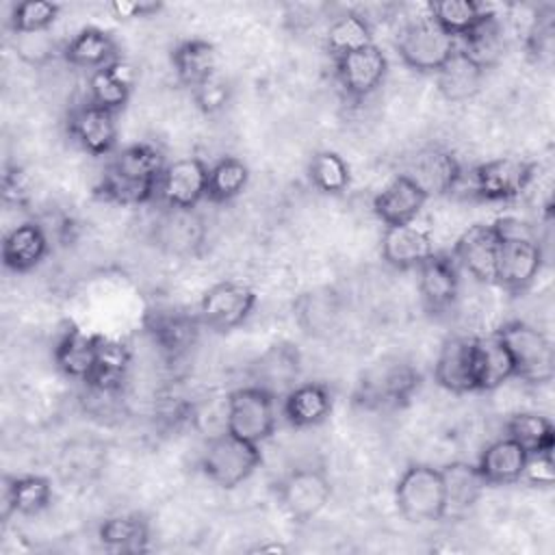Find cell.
Segmentation results:
<instances>
[{
	"label": "cell",
	"instance_id": "1",
	"mask_svg": "<svg viewBox=\"0 0 555 555\" xmlns=\"http://www.w3.org/2000/svg\"><path fill=\"white\" fill-rule=\"evenodd\" d=\"M165 169L163 154L150 143H134L117 152L106 165L98 193L115 204L139 206L158 193Z\"/></svg>",
	"mask_w": 555,
	"mask_h": 555
},
{
	"label": "cell",
	"instance_id": "2",
	"mask_svg": "<svg viewBox=\"0 0 555 555\" xmlns=\"http://www.w3.org/2000/svg\"><path fill=\"white\" fill-rule=\"evenodd\" d=\"M499 232V254L494 282L509 291H527L542 269V247L533 236L531 228L514 217L494 221Z\"/></svg>",
	"mask_w": 555,
	"mask_h": 555
},
{
	"label": "cell",
	"instance_id": "3",
	"mask_svg": "<svg viewBox=\"0 0 555 555\" xmlns=\"http://www.w3.org/2000/svg\"><path fill=\"white\" fill-rule=\"evenodd\" d=\"M421 386L418 371L399 358H384L369 366L356 388V403L366 410L403 408Z\"/></svg>",
	"mask_w": 555,
	"mask_h": 555
},
{
	"label": "cell",
	"instance_id": "4",
	"mask_svg": "<svg viewBox=\"0 0 555 555\" xmlns=\"http://www.w3.org/2000/svg\"><path fill=\"white\" fill-rule=\"evenodd\" d=\"M399 514L412 525L436 522L447 516V496L440 468L429 464H410L395 486Z\"/></svg>",
	"mask_w": 555,
	"mask_h": 555
},
{
	"label": "cell",
	"instance_id": "5",
	"mask_svg": "<svg viewBox=\"0 0 555 555\" xmlns=\"http://www.w3.org/2000/svg\"><path fill=\"white\" fill-rule=\"evenodd\" d=\"M260 464V444L247 442L225 429L208 440L199 468L215 486L232 490L249 479Z\"/></svg>",
	"mask_w": 555,
	"mask_h": 555
},
{
	"label": "cell",
	"instance_id": "6",
	"mask_svg": "<svg viewBox=\"0 0 555 555\" xmlns=\"http://www.w3.org/2000/svg\"><path fill=\"white\" fill-rule=\"evenodd\" d=\"M494 334L512 356L514 377L531 384H544L553 377V347L544 332L522 321H509Z\"/></svg>",
	"mask_w": 555,
	"mask_h": 555
},
{
	"label": "cell",
	"instance_id": "7",
	"mask_svg": "<svg viewBox=\"0 0 555 555\" xmlns=\"http://www.w3.org/2000/svg\"><path fill=\"white\" fill-rule=\"evenodd\" d=\"M397 52L408 67L425 74H436L457 52V39L444 33L427 15L410 22L401 30L397 39Z\"/></svg>",
	"mask_w": 555,
	"mask_h": 555
},
{
	"label": "cell",
	"instance_id": "8",
	"mask_svg": "<svg viewBox=\"0 0 555 555\" xmlns=\"http://www.w3.org/2000/svg\"><path fill=\"white\" fill-rule=\"evenodd\" d=\"M225 429L247 442L260 444L275 429V399L258 386H243L228 395Z\"/></svg>",
	"mask_w": 555,
	"mask_h": 555
},
{
	"label": "cell",
	"instance_id": "9",
	"mask_svg": "<svg viewBox=\"0 0 555 555\" xmlns=\"http://www.w3.org/2000/svg\"><path fill=\"white\" fill-rule=\"evenodd\" d=\"M278 499L288 518L308 522L327 507L332 499V481L323 468L301 466L291 470L278 483Z\"/></svg>",
	"mask_w": 555,
	"mask_h": 555
},
{
	"label": "cell",
	"instance_id": "10",
	"mask_svg": "<svg viewBox=\"0 0 555 555\" xmlns=\"http://www.w3.org/2000/svg\"><path fill=\"white\" fill-rule=\"evenodd\" d=\"M256 293L243 282L223 280L212 284L199 299L197 319L215 332H230L247 321L256 308Z\"/></svg>",
	"mask_w": 555,
	"mask_h": 555
},
{
	"label": "cell",
	"instance_id": "11",
	"mask_svg": "<svg viewBox=\"0 0 555 555\" xmlns=\"http://www.w3.org/2000/svg\"><path fill=\"white\" fill-rule=\"evenodd\" d=\"M538 165L520 156H499L477 165L470 171L473 193L488 202L518 197L533 180Z\"/></svg>",
	"mask_w": 555,
	"mask_h": 555
},
{
	"label": "cell",
	"instance_id": "12",
	"mask_svg": "<svg viewBox=\"0 0 555 555\" xmlns=\"http://www.w3.org/2000/svg\"><path fill=\"white\" fill-rule=\"evenodd\" d=\"M301 356L291 343L269 345L256 360L249 364L251 386L262 388L273 399H284L299 379Z\"/></svg>",
	"mask_w": 555,
	"mask_h": 555
},
{
	"label": "cell",
	"instance_id": "13",
	"mask_svg": "<svg viewBox=\"0 0 555 555\" xmlns=\"http://www.w3.org/2000/svg\"><path fill=\"white\" fill-rule=\"evenodd\" d=\"M334 67L340 89L349 98L362 100L371 95L377 87H382L388 72V59L375 43H369L364 48L336 56Z\"/></svg>",
	"mask_w": 555,
	"mask_h": 555
},
{
	"label": "cell",
	"instance_id": "14",
	"mask_svg": "<svg viewBox=\"0 0 555 555\" xmlns=\"http://www.w3.org/2000/svg\"><path fill=\"white\" fill-rule=\"evenodd\" d=\"M208 169L210 167L197 156L178 158L165 165L156 195L167 208L191 210L206 197Z\"/></svg>",
	"mask_w": 555,
	"mask_h": 555
},
{
	"label": "cell",
	"instance_id": "15",
	"mask_svg": "<svg viewBox=\"0 0 555 555\" xmlns=\"http://www.w3.org/2000/svg\"><path fill=\"white\" fill-rule=\"evenodd\" d=\"M499 232L494 223H475L460 234L453 245V260L477 282L490 284L496 273V254H499Z\"/></svg>",
	"mask_w": 555,
	"mask_h": 555
},
{
	"label": "cell",
	"instance_id": "16",
	"mask_svg": "<svg viewBox=\"0 0 555 555\" xmlns=\"http://www.w3.org/2000/svg\"><path fill=\"white\" fill-rule=\"evenodd\" d=\"M416 284L423 299V306L431 314L449 312L457 301L460 278L457 264L451 254L434 251L425 262L416 267Z\"/></svg>",
	"mask_w": 555,
	"mask_h": 555
},
{
	"label": "cell",
	"instance_id": "17",
	"mask_svg": "<svg viewBox=\"0 0 555 555\" xmlns=\"http://www.w3.org/2000/svg\"><path fill=\"white\" fill-rule=\"evenodd\" d=\"M72 139L91 156H106L117 143V113L93 102L80 104L67 119Z\"/></svg>",
	"mask_w": 555,
	"mask_h": 555
},
{
	"label": "cell",
	"instance_id": "18",
	"mask_svg": "<svg viewBox=\"0 0 555 555\" xmlns=\"http://www.w3.org/2000/svg\"><path fill=\"white\" fill-rule=\"evenodd\" d=\"M434 379L440 388L464 395L477 390L475 384V338L453 336L440 347L434 364Z\"/></svg>",
	"mask_w": 555,
	"mask_h": 555
},
{
	"label": "cell",
	"instance_id": "19",
	"mask_svg": "<svg viewBox=\"0 0 555 555\" xmlns=\"http://www.w3.org/2000/svg\"><path fill=\"white\" fill-rule=\"evenodd\" d=\"M427 199L425 191L410 176L399 173L373 197V212L386 228L405 225L418 217Z\"/></svg>",
	"mask_w": 555,
	"mask_h": 555
},
{
	"label": "cell",
	"instance_id": "20",
	"mask_svg": "<svg viewBox=\"0 0 555 555\" xmlns=\"http://www.w3.org/2000/svg\"><path fill=\"white\" fill-rule=\"evenodd\" d=\"M405 176H410L427 197L447 195L460 184L462 167L449 150L427 147L412 158Z\"/></svg>",
	"mask_w": 555,
	"mask_h": 555
},
{
	"label": "cell",
	"instance_id": "21",
	"mask_svg": "<svg viewBox=\"0 0 555 555\" xmlns=\"http://www.w3.org/2000/svg\"><path fill=\"white\" fill-rule=\"evenodd\" d=\"M434 251L431 234L412 223L388 225L382 234V258L395 269H416Z\"/></svg>",
	"mask_w": 555,
	"mask_h": 555
},
{
	"label": "cell",
	"instance_id": "22",
	"mask_svg": "<svg viewBox=\"0 0 555 555\" xmlns=\"http://www.w3.org/2000/svg\"><path fill=\"white\" fill-rule=\"evenodd\" d=\"M52 501V486L41 475H4L0 494V518L9 522L13 514L33 516L43 512Z\"/></svg>",
	"mask_w": 555,
	"mask_h": 555
},
{
	"label": "cell",
	"instance_id": "23",
	"mask_svg": "<svg viewBox=\"0 0 555 555\" xmlns=\"http://www.w3.org/2000/svg\"><path fill=\"white\" fill-rule=\"evenodd\" d=\"M199 325L197 314L191 317L180 310H154L145 319L147 334L169 358H178L195 345Z\"/></svg>",
	"mask_w": 555,
	"mask_h": 555
},
{
	"label": "cell",
	"instance_id": "24",
	"mask_svg": "<svg viewBox=\"0 0 555 555\" xmlns=\"http://www.w3.org/2000/svg\"><path fill=\"white\" fill-rule=\"evenodd\" d=\"M48 247L46 230L35 221H26L7 232L2 241V262L13 273H26L46 258Z\"/></svg>",
	"mask_w": 555,
	"mask_h": 555
},
{
	"label": "cell",
	"instance_id": "25",
	"mask_svg": "<svg viewBox=\"0 0 555 555\" xmlns=\"http://www.w3.org/2000/svg\"><path fill=\"white\" fill-rule=\"evenodd\" d=\"M154 238L171 254H193L204 243V223L195 208H167L154 228Z\"/></svg>",
	"mask_w": 555,
	"mask_h": 555
},
{
	"label": "cell",
	"instance_id": "26",
	"mask_svg": "<svg viewBox=\"0 0 555 555\" xmlns=\"http://www.w3.org/2000/svg\"><path fill=\"white\" fill-rule=\"evenodd\" d=\"M525 464L527 451L509 436H503L481 451L477 468L488 486H507L520 481Z\"/></svg>",
	"mask_w": 555,
	"mask_h": 555
},
{
	"label": "cell",
	"instance_id": "27",
	"mask_svg": "<svg viewBox=\"0 0 555 555\" xmlns=\"http://www.w3.org/2000/svg\"><path fill=\"white\" fill-rule=\"evenodd\" d=\"M332 392L319 382L297 384L282 399V414L293 427H314L332 414Z\"/></svg>",
	"mask_w": 555,
	"mask_h": 555
},
{
	"label": "cell",
	"instance_id": "28",
	"mask_svg": "<svg viewBox=\"0 0 555 555\" xmlns=\"http://www.w3.org/2000/svg\"><path fill=\"white\" fill-rule=\"evenodd\" d=\"M219 54L206 39H186L171 50V65L180 85L191 91L217 74Z\"/></svg>",
	"mask_w": 555,
	"mask_h": 555
},
{
	"label": "cell",
	"instance_id": "29",
	"mask_svg": "<svg viewBox=\"0 0 555 555\" xmlns=\"http://www.w3.org/2000/svg\"><path fill=\"white\" fill-rule=\"evenodd\" d=\"M102 336L85 334L76 327L65 330L54 347V362L59 371L72 379L87 382L98 358Z\"/></svg>",
	"mask_w": 555,
	"mask_h": 555
},
{
	"label": "cell",
	"instance_id": "30",
	"mask_svg": "<svg viewBox=\"0 0 555 555\" xmlns=\"http://www.w3.org/2000/svg\"><path fill=\"white\" fill-rule=\"evenodd\" d=\"M63 59L74 67L95 72L117 61V41L111 33L98 26H87L67 41L63 48Z\"/></svg>",
	"mask_w": 555,
	"mask_h": 555
},
{
	"label": "cell",
	"instance_id": "31",
	"mask_svg": "<svg viewBox=\"0 0 555 555\" xmlns=\"http://www.w3.org/2000/svg\"><path fill=\"white\" fill-rule=\"evenodd\" d=\"M514 377V362L503 340L492 334L475 338V384L477 390H494Z\"/></svg>",
	"mask_w": 555,
	"mask_h": 555
},
{
	"label": "cell",
	"instance_id": "32",
	"mask_svg": "<svg viewBox=\"0 0 555 555\" xmlns=\"http://www.w3.org/2000/svg\"><path fill=\"white\" fill-rule=\"evenodd\" d=\"M130 93H132V72L121 61H113L91 72L89 102L117 113L128 104Z\"/></svg>",
	"mask_w": 555,
	"mask_h": 555
},
{
	"label": "cell",
	"instance_id": "33",
	"mask_svg": "<svg viewBox=\"0 0 555 555\" xmlns=\"http://www.w3.org/2000/svg\"><path fill=\"white\" fill-rule=\"evenodd\" d=\"M440 475L444 483L447 514L470 509L488 486L477 464H468V462H451L440 468Z\"/></svg>",
	"mask_w": 555,
	"mask_h": 555
},
{
	"label": "cell",
	"instance_id": "34",
	"mask_svg": "<svg viewBox=\"0 0 555 555\" xmlns=\"http://www.w3.org/2000/svg\"><path fill=\"white\" fill-rule=\"evenodd\" d=\"M295 317L306 334L323 336L336 327L340 317V301L332 288H317L299 295Z\"/></svg>",
	"mask_w": 555,
	"mask_h": 555
},
{
	"label": "cell",
	"instance_id": "35",
	"mask_svg": "<svg viewBox=\"0 0 555 555\" xmlns=\"http://www.w3.org/2000/svg\"><path fill=\"white\" fill-rule=\"evenodd\" d=\"M457 48L483 72L494 67L505 52V37L496 15L488 11L486 17L462 39V46Z\"/></svg>",
	"mask_w": 555,
	"mask_h": 555
},
{
	"label": "cell",
	"instance_id": "36",
	"mask_svg": "<svg viewBox=\"0 0 555 555\" xmlns=\"http://www.w3.org/2000/svg\"><path fill=\"white\" fill-rule=\"evenodd\" d=\"M128 364H130V353H128L126 345H121L117 340L102 338L98 358H95V366L85 384L102 395L119 392L126 382V375H128Z\"/></svg>",
	"mask_w": 555,
	"mask_h": 555
},
{
	"label": "cell",
	"instance_id": "37",
	"mask_svg": "<svg viewBox=\"0 0 555 555\" xmlns=\"http://www.w3.org/2000/svg\"><path fill=\"white\" fill-rule=\"evenodd\" d=\"M483 69L477 67L466 54L457 52L436 72L438 89L449 102H464L481 89Z\"/></svg>",
	"mask_w": 555,
	"mask_h": 555
},
{
	"label": "cell",
	"instance_id": "38",
	"mask_svg": "<svg viewBox=\"0 0 555 555\" xmlns=\"http://www.w3.org/2000/svg\"><path fill=\"white\" fill-rule=\"evenodd\" d=\"M98 538L106 548L121 553H139L147 548L150 527L139 514H117L102 520Z\"/></svg>",
	"mask_w": 555,
	"mask_h": 555
},
{
	"label": "cell",
	"instance_id": "39",
	"mask_svg": "<svg viewBox=\"0 0 555 555\" xmlns=\"http://www.w3.org/2000/svg\"><path fill=\"white\" fill-rule=\"evenodd\" d=\"M429 17L453 39H464L488 13V9L473 0H438L429 2Z\"/></svg>",
	"mask_w": 555,
	"mask_h": 555
},
{
	"label": "cell",
	"instance_id": "40",
	"mask_svg": "<svg viewBox=\"0 0 555 555\" xmlns=\"http://www.w3.org/2000/svg\"><path fill=\"white\" fill-rule=\"evenodd\" d=\"M505 436L516 440L527 455L546 453L555 449V427L553 423L535 412H518L505 423Z\"/></svg>",
	"mask_w": 555,
	"mask_h": 555
},
{
	"label": "cell",
	"instance_id": "41",
	"mask_svg": "<svg viewBox=\"0 0 555 555\" xmlns=\"http://www.w3.org/2000/svg\"><path fill=\"white\" fill-rule=\"evenodd\" d=\"M249 182V167L236 156H221L208 169L206 197L215 204H225L238 197Z\"/></svg>",
	"mask_w": 555,
	"mask_h": 555
},
{
	"label": "cell",
	"instance_id": "42",
	"mask_svg": "<svg viewBox=\"0 0 555 555\" xmlns=\"http://www.w3.org/2000/svg\"><path fill=\"white\" fill-rule=\"evenodd\" d=\"M369 43H373L371 41V26H369L364 15L353 13V11L336 17L330 24L327 33H325V48L334 59L343 56L351 50L364 48Z\"/></svg>",
	"mask_w": 555,
	"mask_h": 555
},
{
	"label": "cell",
	"instance_id": "43",
	"mask_svg": "<svg viewBox=\"0 0 555 555\" xmlns=\"http://www.w3.org/2000/svg\"><path fill=\"white\" fill-rule=\"evenodd\" d=\"M308 176H310V182L319 191L330 193V195H338V193L347 191V186L351 182L347 160L338 152H332V150H321L310 158Z\"/></svg>",
	"mask_w": 555,
	"mask_h": 555
},
{
	"label": "cell",
	"instance_id": "44",
	"mask_svg": "<svg viewBox=\"0 0 555 555\" xmlns=\"http://www.w3.org/2000/svg\"><path fill=\"white\" fill-rule=\"evenodd\" d=\"M61 7L48 0H26L13 7L11 11V28L15 35L30 33H48V28L56 22Z\"/></svg>",
	"mask_w": 555,
	"mask_h": 555
},
{
	"label": "cell",
	"instance_id": "45",
	"mask_svg": "<svg viewBox=\"0 0 555 555\" xmlns=\"http://www.w3.org/2000/svg\"><path fill=\"white\" fill-rule=\"evenodd\" d=\"M191 93H193L197 108L206 115H212L230 102L232 87L228 80H223L219 74H215L208 80H204L199 87H195Z\"/></svg>",
	"mask_w": 555,
	"mask_h": 555
},
{
	"label": "cell",
	"instance_id": "46",
	"mask_svg": "<svg viewBox=\"0 0 555 555\" xmlns=\"http://www.w3.org/2000/svg\"><path fill=\"white\" fill-rule=\"evenodd\" d=\"M15 50L26 63L41 65L54 54V43L48 33H30V35H17Z\"/></svg>",
	"mask_w": 555,
	"mask_h": 555
},
{
	"label": "cell",
	"instance_id": "47",
	"mask_svg": "<svg viewBox=\"0 0 555 555\" xmlns=\"http://www.w3.org/2000/svg\"><path fill=\"white\" fill-rule=\"evenodd\" d=\"M520 479H527L531 486H542V488L553 486V481H555L553 451L527 455V464H525V470H522Z\"/></svg>",
	"mask_w": 555,
	"mask_h": 555
},
{
	"label": "cell",
	"instance_id": "48",
	"mask_svg": "<svg viewBox=\"0 0 555 555\" xmlns=\"http://www.w3.org/2000/svg\"><path fill=\"white\" fill-rule=\"evenodd\" d=\"M527 46H529V52L533 56L551 54V48H553V15L535 17V22L529 30Z\"/></svg>",
	"mask_w": 555,
	"mask_h": 555
},
{
	"label": "cell",
	"instance_id": "49",
	"mask_svg": "<svg viewBox=\"0 0 555 555\" xmlns=\"http://www.w3.org/2000/svg\"><path fill=\"white\" fill-rule=\"evenodd\" d=\"M163 4L158 2H115L111 4V11L115 13V17L119 20H128V17H150L152 13H158Z\"/></svg>",
	"mask_w": 555,
	"mask_h": 555
},
{
	"label": "cell",
	"instance_id": "50",
	"mask_svg": "<svg viewBox=\"0 0 555 555\" xmlns=\"http://www.w3.org/2000/svg\"><path fill=\"white\" fill-rule=\"evenodd\" d=\"M24 189L26 186H24V180H22V171L17 167L7 169V173H4V199L20 204L22 197L26 195Z\"/></svg>",
	"mask_w": 555,
	"mask_h": 555
},
{
	"label": "cell",
	"instance_id": "51",
	"mask_svg": "<svg viewBox=\"0 0 555 555\" xmlns=\"http://www.w3.org/2000/svg\"><path fill=\"white\" fill-rule=\"evenodd\" d=\"M256 551H260V553H267V551H273V553H278V551H286L282 544H260Z\"/></svg>",
	"mask_w": 555,
	"mask_h": 555
}]
</instances>
